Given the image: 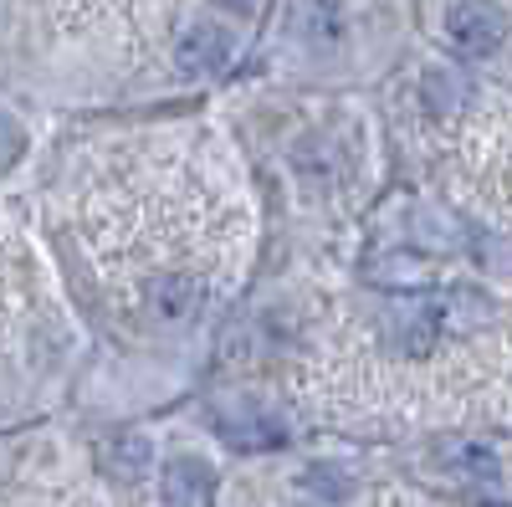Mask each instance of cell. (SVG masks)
<instances>
[{"label": "cell", "mask_w": 512, "mask_h": 507, "mask_svg": "<svg viewBox=\"0 0 512 507\" xmlns=\"http://www.w3.org/2000/svg\"><path fill=\"white\" fill-rule=\"evenodd\" d=\"M436 461H441L456 482H497V477H502L497 451L482 446V441H441V446H436Z\"/></svg>", "instance_id": "obj_6"}, {"label": "cell", "mask_w": 512, "mask_h": 507, "mask_svg": "<svg viewBox=\"0 0 512 507\" xmlns=\"http://www.w3.org/2000/svg\"><path fill=\"white\" fill-rule=\"evenodd\" d=\"M205 492H210V472L200 467L195 456L169 461V472H164V502L169 507H200Z\"/></svg>", "instance_id": "obj_8"}, {"label": "cell", "mask_w": 512, "mask_h": 507, "mask_svg": "<svg viewBox=\"0 0 512 507\" xmlns=\"http://www.w3.org/2000/svg\"><path fill=\"white\" fill-rule=\"evenodd\" d=\"M175 62H180L185 77H216V72H226V62H231V31L216 26V21L185 26L180 47H175Z\"/></svg>", "instance_id": "obj_4"}, {"label": "cell", "mask_w": 512, "mask_h": 507, "mask_svg": "<svg viewBox=\"0 0 512 507\" xmlns=\"http://www.w3.org/2000/svg\"><path fill=\"white\" fill-rule=\"evenodd\" d=\"M482 507H512V502H482Z\"/></svg>", "instance_id": "obj_11"}, {"label": "cell", "mask_w": 512, "mask_h": 507, "mask_svg": "<svg viewBox=\"0 0 512 507\" xmlns=\"http://www.w3.org/2000/svg\"><path fill=\"white\" fill-rule=\"evenodd\" d=\"M287 31L313 41V47H328V41L344 36V6L338 0H297L287 11Z\"/></svg>", "instance_id": "obj_7"}, {"label": "cell", "mask_w": 512, "mask_h": 507, "mask_svg": "<svg viewBox=\"0 0 512 507\" xmlns=\"http://www.w3.org/2000/svg\"><path fill=\"white\" fill-rule=\"evenodd\" d=\"M216 431L236 446V451H277L287 441V426H282V415L262 410V405H216Z\"/></svg>", "instance_id": "obj_2"}, {"label": "cell", "mask_w": 512, "mask_h": 507, "mask_svg": "<svg viewBox=\"0 0 512 507\" xmlns=\"http://www.w3.org/2000/svg\"><path fill=\"white\" fill-rule=\"evenodd\" d=\"M21 149H26V139H21V129H16V118L0 113V169L16 164V159H21Z\"/></svg>", "instance_id": "obj_10"}, {"label": "cell", "mask_w": 512, "mask_h": 507, "mask_svg": "<svg viewBox=\"0 0 512 507\" xmlns=\"http://www.w3.org/2000/svg\"><path fill=\"white\" fill-rule=\"evenodd\" d=\"M390 338L405 349V354H425L446 333V308H441V292H410V298H395L390 313Z\"/></svg>", "instance_id": "obj_1"}, {"label": "cell", "mask_w": 512, "mask_h": 507, "mask_svg": "<svg viewBox=\"0 0 512 507\" xmlns=\"http://www.w3.org/2000/svg\"><path fill=\"white\" fill-rule=\"evenodd\" d=\"M231 6H251V0H231Z\"/></svg>", "instance_id": "obj_12"}, {"label": "cell", "mask_w": 512, "mask_h": 507, "mask_svg": "<svg viewBox=\"0 0 512 507\" xmlns=\"http://www.w3.org/2000/svg\"><path fill=\"white\" fill-rule=\"evenodd\" d=\"M103 461H108L113 477L139 482V477L149 472V441H144V436H113L108 451H103Z\"/></svg>", "instance_id": "obj_9"}, {"label": "cell", "mask_w": 512, "mask_h": 507, "mask_svg": "<svg viewBox=\"0 0 512 507\" xmlns=\"http://www.w3.org/2000/svg\"><path fill=\"white\" fill-rule=\"evenodd\" d=\"M144 303H149V318L154 323L180 328V323H190L205 308V287L195 277H159V282H149Z\"/></svg>", "instance_id": "obj_5"}, {"label": "cell", "mask_w": 512, "mask_h": 507, "mask_svg": "<svg viewBox=\"0 0 512 507\" xmlns=\"http://www.w3.org/2000/svg\"><path fill=\"white\" fill-rule=\"evenodd\" d=\"M446 26H451V41L466 57H487L492 47H502V36H507V16L492 6V0H461Z\"/></svg>", "instance_id": "obj_3"}]
</instances>
